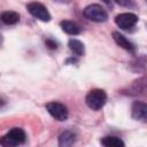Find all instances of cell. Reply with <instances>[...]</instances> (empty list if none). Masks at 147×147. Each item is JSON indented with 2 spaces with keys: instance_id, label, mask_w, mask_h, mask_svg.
<instances>
[{
  "instance_id": "1",
  "label": "cell",
  "mask_w": 147,
  "mask_h": 147,
  "mask_svg": "<svg viewBox=\"0 0 147 147\" xmlns=\"http://www.w3.org/2000/svg\"><path fill=\"white\" fill-rule=\"evenodd\" d=\"M26 136L21 127H13L0 140V144L6 147H15L25 142Z\"/></svg>"
},
{
  "instance_id": "2",
  "label": "cell",
  "mask_w": 147,
  "mask_h": 147,
  "mask_svg": "<svg viewBox=\"0 0 147 147\" xmlns=\"http://www.w3.org/2000/svg\"><path fill=\"white\" fill-rule=\"evenodd\" d=\"M106 101H107V93L103 90H100V88L91 90L87 93L86 98H85L86 105L92 110H99V109H101L105 106Z\"/></svg>"
},
{
  "instance_id": "3",
  "label": "cell",
  "mask_w": 147,
  "mask_h": 147,
  "mask_svg": "<svg viewBox=\"0 0 147 147\" xmlns=\"http://www.w3.org/2000/svg\"><path fill=\"white\" fill-rule=\"evenodd\" d=\"M83 14H84V16L87 20H90L92 22H96V23L106 22L107 18H108V14L103 9V7H101L100 5H96V3H93V5L87 6L84 9Z\"/></svg>"
},
{
  "instance_id": "4",
  "label": "cell",
  "mask_w": 147,
  "mask_h": 147,
  "mask_svg": "<svg viewBox=\"0 0 147 147\" xmlns=\"http://www.w3.org/2000/svg\"><path fill=\"white\" fill-rule=\"evenodd\" d=\"M46 109L49 113V115L53 118H55L56 121L62 122V121H65L68 118V109L61 102H57V101L48 102L46 105Z\"/></svg>"
},
{
  "instance_id": "5",
  "label": "cell",
  "mask_w": 147,
  "mask_h": 147,
  "mask_svg": "<svg viewBox=\"0 0 147 147\" xmlns=\"http://www.w3.org/2000/svg\"><path fill=\"white\" fill-rule=\"evenodd\" d=\"M28 11L36 18L42 21V22H49L51 21V14L47 10V8L40 3V2H30L26 6Z\"/></svg>"
},
{
  "instance_id": "6",
  "label": "cell",
  "mask_w": 147,
  "mask_h": 147,
  "mask_svg": "<svg viewBox=\"0 0 147 147\" xmlns=\"http://www.w3.org/2000/svg\"><path fill=\"white\" fill-rule=\"evenodd\" d=\"M138 22V16L133 13H122L115 17V23L118 28L127 30L133 28Z\"/></svg>"
},
{
  "instance_id": "7",
  "label": "cell",
  "mask_w": 147,
  "mask_h": 147,
  "mask_svg": "<svg viewBox=\"0 0 147 147\" xmlns=\"http://www.w3.org/2000/svg\"><path fill=\"white\" fill-rule=\"evenodd\" d=\"M132 117L137 121L147 123V103L136 101L132 105Z\"/></svg>"
},
{
  "instance_id": "8",
  "label": "cell",
  "mask_w": 147,
  "mask_h": 147,
  "mask_svg": "<svg viewBox=\"0 0 147 147\" xmlns=\"http://www.w3.org/2000/svg\"><path fill=\"white\" fill-rule=\"evenodd\" d=\"M113 38H114L115 42H116L118 46H121L122 48H124V49H126V51H130V52H133V51H134V45H133L129 39H126L122 33H119V32H117V31H114V32H113Z\"/></svg>"
},
{
  "instance_id": "9",
  "label": "cell",
  "mask_w": 147,
  "mask_h": 147,
  "mask_svg": "<svg viewBox=\"0 0 147 147\" xmlns=\"http://www.w3.org/2000/svg\"><path fill=\"white\" fill-rule=\"evenodd\" d=\"M61 25V29L68 33V34H71V36H76V34H79L80 33V28L77 23L72 22V21H68V20H64V21H61L60 23Z\"/></svg>"
},
{
  "instance_id": "10",
  "label": "cell",
  "mask_w": 147,
  "mask_h": 147,
  "mask_svg": "<svg viewBox=\"0 0 147 147\" xmlns=\"http://www.w3.org/2000/svg\"><path fill=\"white\" fill-rule=\"evenodd\" d=\"M75 141H76V133L74 131H70V130L62 132L59 137V145L63 146V147L71 146L75 144Z\"/></svg>"
},
{
  "instance_id": "11",
  "label": "cell",
  "mask_w": 147,
  "mask_h": 147,
  "mask_svg": "<svg viewBox=\"0 0 147 147\" xmlns=\"http://www.w3.org/2000/svg\"><path fill=\"white\" fill-rule=\"evenodd\" d=\"M1 21L7 25L16 24L20 21V15L18 13L13 11V10H6L1 14Z\"/></svg>"
},
{
  "instance_id": "12",
  "label": "cell",
  "mask_w": 147,
  "mask_h": 147,
  "mask_svg": "<svg viewBox=\"0 0 147 147\" xmlns=\"http://www.w3.org/2000/svg\"><path fill=\"white\" fill-rule=\"evenodd\" d=\"M68 46L69 48L71 49V52L74 54H76L77 56H82L84 55L85 53V47H84V44L77 39H70L69 42H68Z\"/></svg>"
},
{
  "instance_id": "13",
  "label": "cell",
  "mask_w": 147,
  "mask_h": 147,
  "mask_svg": "<svg viewBox=\"0 0 147 147\" xmlns=\"http://www.w3.org/2000/svg\"><path fill=\"white\" fill-rule=\"evenodd\" d=\"M101 144L106 147H124V142L117 138V137H105L102 140H101Z\"/></svg>"
},
{
  "instance_id": "14",
  "label": "cell",
  "mask_w": 147,
  "mask_h": 147,
  "mask_svg": "<svg viewBox=\"0 0 147 147\" xmlns=\"http://www.w3.org/2000/svg\"><path fill=\"white\" fill-rule=\"evenodd\" d=\"M116 3L124 6V7H132L133 6V0H114Z\"/></svg>"
},
{
  "instance_id": "15",
  "label": "cell",
  "mask_w": 147,
  "mask_h": 147,
  "mask_svg": "<svg viewBox=\"0 0 147 147\" xmlns=\"http://www.w3.org/2000/svg\"><path fill=\"white\" fill-rule=\"evenodd\" d=\"M103 1H105V2H107V3H109V1H108V0H103Z\"/></svg>"
}]
</instances>
